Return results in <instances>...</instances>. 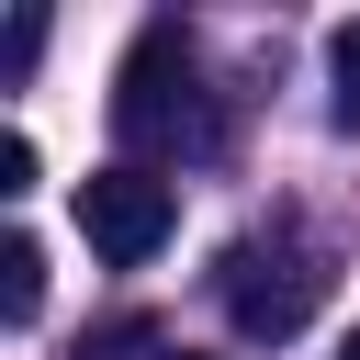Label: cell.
Here are the masks:
<instances>
[{"label":"cell","mask_w":360,"mask_h":360,"mask_svg":"<svg viewBox=\"0 0 360 360\" xmlns=\"http://www.w3.org/2000/svg\"><path fill=\"white\" fill-rule=\"evenodd\" d=\"M326 112L360 135V22H338V34H326Z\"/></svg>","instance_id":"cell-5"},{"label":"cell","mask_w":360,"mask_h":360,"mask_svg":"<svg viewBox=\"0 0 360 360\" xmlns=\"http://www.w3.org/2000/svg\"><path fill=\"white\" fill-rule=\"evenodd\" d=\"M34 304H45V248L34 236H0V315L34 326Z\"/></svg>","instance_id":"cell-4"},{"label":"cell","mask_w":360,"mask_h":360,"mask_svg":"<svg viewBox=\"0 0 360 360\" xmlns=\"http://www.w3.org/2000/svg\"><path fill=\"white\" fill-rule=\"evenodd\" d=\"M158 360H214V349H158Z\"/></svg>","instance_id":"cell-8"},{"label":"cell","mask_w":360,"mask_h":360,"mask_svg":"<svg viewBox=\"0 0 360 360\" xmlns=\"http://www.w3.org/2000/svg\"><path fill=\"white\" fill-rule=\"evenodd\" d=\"M0 191H34V135H0Z\"/></svg>","instance_id":"cell-7"},{"label":"cell","mask_w":360,"mask_h":360,"mask_svg":"<svg viewBox=\"0 0 360 360\" xmlns=\"http://www.w3.org/2000/svg\"><path fill=\"white\" fill-rule=\"evenodd\" d=\"M112 135L124 146H214V112H202V45L191 22H146L112 68Z\"/></svg>","instance_id":"cell-1"},{"label":"cell","mask_w":360,"mask_h":360,"mask_svg":"<svg viewBox=\"0 0 360 360\" xmlns=\"http://www.w3.org/2000/svg\"><path fill=\"white\" fill-rule=\"evenodd\" d=\"M315 292H326V270H315V248H304L292 225L225 248V315H236L248 338H292V326L315 315Z\"/></svg>","instance_id":"cell-2"},{"label":"cell","mask_w":360,"mask_h":360,"mask_svg":"<svg viewBox=\"0 0 360 360\" xmlns=\"http://www.w3.org/2000/svg\"><path fill=\"white\" fill-rule=\"evenodd\" d=\"M34 56H45V11H22V22H11V45H0V68H11V79H34Z\"/></svg>","instance_id":"cell-6"},{"label":"cell","mask_w":360,"mask_h":360,"mask_svg":"<svg viewBox=\"0 0 360 360\" xmlns=\"http://www.w3.org/2000/svg\"><path fill=\"white\" fill-rule=\"evenodd\" d=\"M338 360H360V338H338Z\"/></svg>","instance_id":"cell-9"},{"label":"cell","mask_w":360,"mask_h":360,"mask_svg":"<svg viewBox=\"0 0 360 360\" xmlns=\"http://www.w3.org/2000/svg\"><path fill=\"white\" fill-rule=\"evenodd\" d=\"M169 225H180V202H169V180L158 169H90L79 180V236H90V259H112V270H146L158 248H169Z\"/></svg>","instance_id":"cell-3"}]
</instances>
